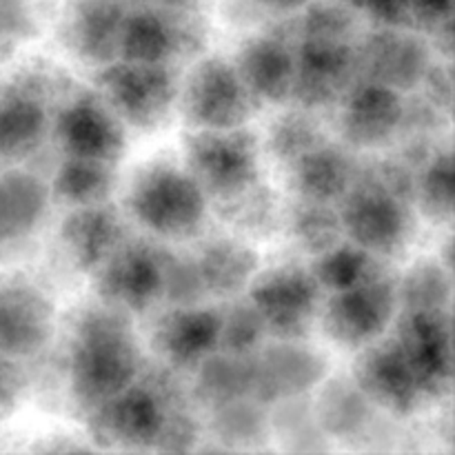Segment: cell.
<instances>
[{"instance_id":"1","label":"cell","mask_w":455,"mask_h":455,"mask_svg":"<svg viewBox=\"0 0 455 455\" xmlns=\"http://www.w3.org/2000/svg\"><path fill=\"white\" fill-rule=\"evenodd\" d=\"M142 367L129 314L102 302L78 315L67 354V378L71 398L84 413L127 389Z\"/></svg>"},{"instance_id":"2","label":"cell","mask_w":455,"mask_h":455,"mask_svg":"<svg viewBox=\"0 0 455 455\" xmlns=\"http://www.w3.org/2000/svg\"><path fill=\"white\" fill-rule=\"evenodd\" d=\"M180 404L185 395L169 367L140 371L127 389L84 413L89 435L102 449L154 451L164 420Z\"/></svg>"},{"instance_id":"3","label":"cell","mask_w":455,"mask_h":455,"mask_svg":"<svg viewBox=\"0 0 455 455\" xmlns=\"http://www.w3.org/2000/svg\"><path fill=\"white\" fill-rule=\"evenodd\" d=\"M124 207L156 238L187 240L203 231L209 198L185 167L154 160L133 173Z\"/></svg>"},{"instance_id":"4","label":"cell","mask_w":455,"mask_h":455,"mask_svg":"<svg viewBox=\"0 0 455 455\" xmlns=\"http://www.w3.org/2000/svg\"><path fill=\"white\" fill-rule=\"evenodd\" d=\"M180 76L173 65L118 60L98 67L93 92L127 129L149 133L169 123L178 105Z\"/></svg>"},{"instance_id":"5","label":"cell","mask_w":455,"mask_h":455,"mask_svg":"<svg viewBox=\"0 0 455 455\" xmlns=\"http://www.w3.org/2000/svg\"><path fill=\"white\" fill-rule=\"evenodd\" d=\"M338 212L345 238L376 258L398 256L416 231L413 203L360 172V164L354 185L338 203Z\"/></svg>"},{"instance_id":"6","label":"cell","mask_w":455,"mask_h":455,"mask_svg":"<svg viewBox=\"0 0 455 455\" xmlns=\"http://www.w3.org/2000/svg\"><path fill=\"white\" fill-rule=\"evenodd\" d=\"M182 149L185 169L209 203L238 194L260 180V145L247 127L191 129Z\"/></svg>"},{"instance_id":"7","label":"cell","mask_w":455,"mask_h":455,"mask_svg":"<svg viewBox=\"0 0 455 455\" xmlns=\"http://www.w3.org/2000/svg\"><path fill=\"white\" fill-rule=\"evenodd\" d=\"M178 107L189 129H234L244 127L262 105L243 83L234 60L204 56L180 80Z\"/></svg>"},{"instance_id":"8","label":"cell","mask_w":455,"mask_h":455,"mask_svg":"<svg viewBox=\"0 0 455 455\" xmlns=\"http://www.w3.org/2000/svg\"><path fill=\"white\" fill-rule=\"evenodd\" d=\"M60 87L49 69H25L0 87V158L25 160L44 145Z\"/></svg>"},{"instance_id":"9","label":"cell","mask_w":455,"mask_h":455,"mask_svg":"<svg viewBox=\"0 0 455 455\" xmlns=\"http://www.w3.org/2000/svg\"><path fill=\"white\" fill-rule=\"evenodd\" d=\"M398 309V280L380 267L363 283L329 293L318 315L329 340L345 349H363L385 336Z\"/></svg>"},{"instance_id":"10","label":"cell","mask_w":455,"mask_h":455,"mask_svg":"<svg viewBox=\"0 0 455 455\" xmlns=\"http://www.w3.org/2000/svg\"><path fill=\"white\" fill-rule=\"evenodd\" d=\"M247 289L267 336L274 340H305L309 336L323 305V289L311 269L300 265L274 267L256 274Z\"/></svg>"},{"instance_id":"11","label":"cell","mask_w":455,"mask_h":455,"mask_svg":"<svg viewBox=\"0 0 455 455\" xmlns=\"http://www.w3.org/2000/svg\"><path fill=\"white\" fill-rule=\"evenodd\" d=\"M207 44V27L198 9L133 7L127 12L120 38V58L151 65H173L194 58Z\"/></svg>"},{"instance_id":"12","label":"cell","mask_w":455,"mask_h":455,"mask_svg":"<svg viewBox=\"0 0 455 455\" xmlns=\"http://www.w3.org/2000/svg\"><path fill=\"white\" fill-rule=\"evenodd\" d=\"M52 132L62 156L118 164L127 151V127L93 89L62 93Z\"/></svg>"},{"instance_id":"13","label":"cell","mask_w":455,"mask_h":455,"mask_svg":"<svg viewBox=\"0 0 455 455\" xmlns=\"http://www.w3.org/2000/svg\"><path fill=\"white\" fill-rule=\"evenodd\" d=\"M394 338L403 349L425 400H443L453 385L451 309L398 311Z\"/></svg>"},{"instance_id":"14","label":"cell","mask_w":455,"mask_h":455,"mask_svg":"<svg viewBox=\"0 0 455 455\" xmlns=\"http://www.w3.org/2000/svg\"><path fill=\"white\" fill-rule=\"evenodd\" d=\"M163 262L164 247L124 238L93 271L98 296L124 314H147L163 300Z\"/></svg>"},{"instance_id":"15","label":"cell","mask_w":455,"mask_h":455,"mask_svg":"<svg viewBox=\"0 0 455 455\" xmlns=\"http://www.w3.org/2000/svg\"><path fill=\"white\" fill-rule=\"evenodd\" d=\"M360 78L354 38H298L291 100L302 109L336 107Z\"/></svg>"},{"instance_id":"16","label":"cell","mask_w":455,"mask_h":455,"mask_svg":"<svg viewBox=\"0 0 455 455\" xmlns=\"http://www.w3.org/2000/svg\"><path fill=\"white\" fill-rule=\"evenodd\" d=\"M360 78L400 93L416 92L434 62L429 40L411 27H376L355 40Z\"/></svg>"},{"instance_id":"17","label":"cell","mask_w":455,"mask_h":455,"mask_svg":"<svg viewBox=\"0 0 455 455\" xmlns=\"http://www.w3.org/2000/svg\"><path fill=\"white\" fill-rule=\"evenodd\" d=\"M329 376V363L302 340H274L253 354V394L265 407L284 398L311 395Z\"/></svg>"},{"instance_id":"18","label":"cell","mask_w":455,"mask_h":455,"mask_svg":"<svg viewBox=\"0 0 455 455\" xmlns=\"http://www.w3.org/2000/svg\"><path fill=\"white\" fill-rule=\"evenodd\" d=\"M358 351L351 378L378 411L404 418L416 413L420 404L427 403L394 336L385 340L378 338Z\"/></svg>"},{"instance_id":"19","label":"cell","mask_w":455,"mask_h":455,"mask_svg":"<svg viewBox=\"0 0 455 455\" xmlns=\"http://www.w3.org/2000/svg\"><path fill=\"white\" fill-rule=\"evenodd\" d=\"M338 133L349 149H380L400 136L404 93L358 78L338 102Z\"/></svg>"},{"instance_id":"20","label":"cell","mask_w":455,"mask_h":455,"mask_svg":"<svg viewBox=\"0 0 455 455\" xmlns=\"http://www.w3.org/2000/svg\"><path fill=\"white\" fill-rule=\"evenodd\" d=\"M56 331L53 300L29 280L0 283V354L22 360L40 354Z\"/></svg>"},{"instance_id":"21","label":"cell","mask_w":455,"mask_h":455,"mask_svg":"<svg viewBox=\"0 0 455 455\" xmlns=\"http://www.w3.org/2000/svg\"><path fill=\"white\" fill-rule=\"evenodd\" d=\"M127 12L120 0H69L58 22L60 44L93 69L118 60Z\"/></svg>"},{"instance_id":"22","label":"cell","mask_w":455,"mask_h":455,"mask_svg":"<svg viewBox=\"0 0 455 455\" xmlns=\"http://www.w3.org/2000/svg\"><path fill=\"white\" fill-rule=\"evenodd\" d=\"M220 309L204 305L169 307L156 318L151 347L164 367L194 371L207 355L218 351Z\"/></svg>"},{"instance_id":"23","label":"cell","mask_w":455,"mask_h":455,"mask_svg":"<svg viewBox=\"0 0 455 455\" xmlns=\"http://www.w3.org/2000/svg\"><path fill=\"white\" fill-rule=\"evenodd\" d=\"M296 22L293 31H271V34L249 38L238 49L234 65L256 100L280 102L291 100L293 74H296Z\"/></svg>"},{"instance_id":"24","label":"cell","mask_w":455,"mask_h":455,"mask_svg":"<svg viewBox=\"0 0 455 455\" xmlns=\"http://www.w3.org/2000/svg\"><path fill=\"white\" fill-rule=\"evenodd\" d=\"M124 238L123 218L109 203L69 209L58 231L67 262L83 274H93Z\"/></svg>"},{"instance_id":"25","label":"cell","mask_w":455,"mask_h":455,"mask_svg":"<svg viewBox=\"0 0 455 455\" xmlns=\"http://www.w3.org/2000/svg\"><path fill=\"white\" fill-rule=\"evenodd\" d=\"M360 160L345 142H320L289 164V185L298 198L338 204L358 176Z\"/></svg>"},{"instance_id":"26","label":"cell","mask_w":455,"mask_h":455,"mask_svg":"<svg viewBox=\"0 0 455 455\" xmlns=\"http://www.w3.org/2000/svg\"><path fill=\"white\" fill-rule=\"evenodd\" d=\"M314 404L315 420L329 440H360L369 435L380 420V413L371 400L363 394L354 378H324Z\"/></svg>"},{"instance_id":"27","label":"cell","mask_w":455,"mask_h":455,"mask_svg":"<svg viewBox=\"0 0 455 455\" xmlns=\"http://www.w3.org/2000/svg\"><path fill=\"white\" fill-rule=\"evenodd\" d=\"M49 187L43 178L25 169L0 173V244L29 238L47 216Z\"/></svg>"},{"instance_id":"28","label":"cell","mask_w":455,"mask_h":455,"mask_svg":"<svg viewBox=\"0 0 455 455\" xmlns=\"http://www.w3.org/2000/svg\"><path fill=\"white\" fill-rule=\"evenodd\" d=\"M207 298L231 300L251 284L258 274V253L238 238H212L194 256Z\"/></svg>"},{"instance_id":"29","label":"cell","mask_w":455,"mask_h":455,"mask_svg":"<svg viewBox=\"0 0 455 455\" xmlns=\"http://www.w3.org/2000/svg\"><path fill=\"white\" fill-rule=\"evenodd\" d=\"M253 394V354L231 355L225 351H213L194 369L196 403L204 409L220 407L240 398H251Z\"/></svg>"},{"instance_id":"30","label":"cell","mask_w":455,"mask_h":455,"mask_svg":"<svg viewBox=\"0 0 455 455\" xmlns=\"http://www.w3.org/2000/svg\"><path fill=\"white\" fill-rule=\"evenodd\" d=\"M116 182H118L116 164L62 156L53 172L49 194L69 209L92 207V204L109 203L116 191Z\"/></svg>"},{"instance_id":"31","label":"cell","mask_w":455,"mask_h":455,"mask_svg":"<svg viewBox=\"0 0 455 455\" xmlns=\"http://www.w3.org/2000/svg\"><path fill=\"white\" fill-rule=\"evenodd\" d=\"M207 429L212 440L225 451L260 449L271 440L269 407L253 398H240L220 407L207 409Z\"/></svg>"},{"instance_id":"32","label":"cell","mask_w":455,"mask_h":455,"mask_svg":"<svg viewBox=\"0 0 455 455\" xmlns=\"http://www.w3.org/2000/svg\"><path fill=\"white\" fill-rule=\"evenodd\" d=\"M269 431L271 438L287 451L315 453L331 447V440L315 420L311 395H296L271 404Z\"/></svg>"},{"instance_id":"33","label":"cell","mask_w":455,"mask_h":455,"mask_svg":"<svg viewBox=\"0 0 455 455\" xmlns=\"http://www.w3.org/2000/svg\"><path fill=\"white\" fill-rule=\"evenodd\" d=\"M212 207L231 229L244 235H253V238H265V235L274 234L280 222L278 198L260 180L238 194L212 200Z\"/></svg>"},{"instance_id":"34","label":"cell","mask_w":455,"mask_h":455,"mask_svg":"<svg viewBox=\"0 0 455 455\" xmlns=\"http://www.w3.org/2000/svg\"><path fill=\"white\" fill-rule=\"evenodd\" d=\"M284 222L293 243L314 258L347 240L338 204L298 198L287 209Z\"/></svg>"},{"instance_id":"35","label":"cell","mask_w":455,"mask_h":455,"mask_svg":"<svg viewBox=\"0 0 455 455\" xmlns=\"http://www.w3.org/2000/svg\"><path fill=\"white\" fill-rule=\"evenodd\" d=\"M416 204L435 225L453 220V156L440 147L416 173Z\"/></svg>"},{"instance_id":"36","label":"cell","mask_w":455,"mask_h":455,"mask_svg":"<svg viewBox=\"0 0 455 455\" xmlns=\"http://www.w3.org/2000/svg\"><path fill=\"white\" fill-rule=\"evenodd\" d=\"M380 267L382 265L378 262L376 256H371V253L364 251L358 244L349 243V240H342L333 249L315 256L311 274L318 280L323 291L336 293L363 283L369 275L376 274Z\"/></svg>"},{"instance_id":"37","label":"cell","mask_w":455,"mask_h":455,"mask_svg":"<svg viewBox=\"0 0 455 455\" xmlns=\"http://www.w3.org/2000/svg\"><path fill=\"white\" fill-rule=\"evenodd\" d=\"M398 307L403 311L451 309V271L440 262H418L398 280ZM398 309V311H400Z\"/></svg>"},{"instance_id":"38","label":"cell","mask_w":455,"mask_h":455,"mask_svg":"<svg viewBox=\"0 0 455 455\" xmlns=\"http://www.w3.org/2000/svg\"><path fill=\"white\" fill-rule=\"evenodd\" d=\"M324 140H327V136H324L315 116L302 107L278 116L267 132V149L284 167L296 163L300 156H305L307 151H311Z\"/></svg>"},{"instance_id":"39","label":"cell","mask_w":455,"mask_h":455,"mask_svg":"<svg viewBox=\"0 0 455 455\" xmlns=\"http://www.w3.org/2000/svg\"><path fill=\"white\" fill-rule=\"evenodd\" d=\"M267 329L249 300H234L220 309L218 351L231 355H251L265 345Z\"/></svg>"},{"instance_id":"40","label":"cell","mask_w":455,"mask_h":455,"mask_svg":"<svg viewBox=\"0 0 455 455\" xmlns=\"http://www.w3.org/2000/svg\"><path fill=\"white\" fill-rule=\"evenodd\" d=\"M204 298L207 291L194 258L176 256L164 249L163 300H167L169 307H194L203 305Z\"/></svg>"},{"instance_id":"41","label":"cell","mask_w":455,"mask_h":455,"mask_svg":"<svg viewBox=\"0 0 455 455\" xmlns=\"http://www.w3.org/2000/svg\"><path fill=\"white\" fill-rule=\"evenodd\" d=\"M296 20L298 38H354L355 12L347 3H307Z\"/></svg>"},{"instance_id":"42","label":"cell","mask_w":455,"mask_h":455,"mask_svg":"<svg viewBox=\"0 0 455 455\" xmlns=\"http://www.w3.org/2000/svg\"><path fill=\"white\" fill-rule=\"evenodd\" d=\"M38 34V20L27 0H0V65L12 60L22 43Z\"/></svg>"},{"instance_id":"43","label":"cell","mask_w":455,"mask_h":455,"mask_svg":"<svg viewBox=\"0 0 455 455\" xmlns=\"http://www.w3.org/2000/svg\"><path fill=\"white\" fill-rule=\"evenodd\" d=\"M200 440V425L196 420L194 413L189 411L187 404L172 409V413L164 420L163 431L158 435L154 451H172V453H185L196 449Z\"/></svg>"},{"instance_id":"44","label":"cell","mask_w":455,"mask_h":455,"mask_svg":"<svg viewBox=\"0 0 455 455\" xmlns=\"http://www.w3.org/2000/svg\"><path fill=\"white\" fill-rule=\"evenodd\" d=\"M418 89H422V96H425L431 105L438 107L443 114L447 116L451 114V105H453L451 60H444L443 58L440 62H431Z\"/></svg>"},{"instance_id":"45","label":"cell","mask_w":455,"mask_h":455,"mask_svg":"<svg viewBox=\"0 0 455 455\" xmlns=\"http://www.w3.org/2000/svg\"><path fill=\"white\" fill-rule=\"evenodd\" d=\"M355 13H364L378 27H411L409 0H345Z\"/></svg>"},{"instance_id":"46","label":"cell","mask_w":455,"mask_h":455,"mask_svg":"<svg viewBox=\"0 0 455 455\" xmlns=\"http://www.w3.org/2000/svg\"><path fill=\"white\" fill-rule=\"evenodd\" d=\"M27 389V373L16 358L0 354V418L16 411Z\"/></svg>"},{"instance_id":"47","label":"cell","mask_w":455,"mask_h":455,"mask_svg":"<svg viewBox=\"0 0 455 455\" xmlns=\"http://www.w3.org/2000/svg\"><path fill=\"white\" fill-rule=\"evenodd\" d=\"M411 29L434 34L449 20H453V0H409Z\"/></svg>"},{"instance_id":"48","label":"cell","mask_w":455,"mask_h":455,"mask_svg":"<svg viewBox=\"0 0 455 455\" xmlns=\"http://www.w3.org/2000/svg\"><path fill=\"white\" fill-rule=\"evenodd\" d=\"M260 9H267V12L274 13H291L296 9L305 7L309 0H253Z\"/></svg>"}]
</instances>
